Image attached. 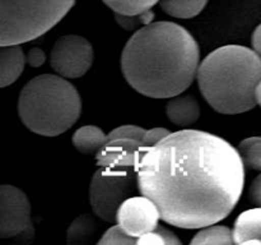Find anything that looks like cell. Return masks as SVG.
<instances>
[{"instance_id": "6da1fadb", "label": "cell", "mask_w": 261, "mask_h": 245, "mask_svg": "<svg viewBox=\"0 0 261 245\" xmlns=\"http://www.w3.org/2000/svg\"><path fill=\"white\" fill-rule=\"evenodd\" d=\"M143 195L161 218L181 229H203L226 218L241 198L245 165L223 138L184 129L143 152L137 166Z\"/></svg>"}, {"instance_id": "7a4b0ae2", "label": "cell", "mask_w": 261, "mask_h": 245, "mask_svg": "<svg viewBox=\"0 0 261 245\" xmlns=\"http://www.w3.org/2000/svg\"><path fill=\"white\" fill-rule=\"evenodd\" d=\"M130 87L150 99H171L193 84L200 65L194 36L173 22H152L138 30L121 53Z\"/></svg>"}, {"instance_id": "3957f363", "label": "cell", "mask_w": 261, "mask_h": 245, "mask_svg": "<svg viewBox=\"0 0 261 245\" xmlns=\"http://www.w3.org/2000/svg\"><path fill=\"white\" fill-rule=\"evenodd\" d=\"M196 79L203 97L217 112L250 111L257 105L255 91L261 81V56L246 46H222L201 61Z\"/></svg>"}, {"instance_id": "277c9868", "label": "cell", "mask_w": 261, "mask_h": 245, "mask_svg": "<svg viewBox=\"0 0 261 245\" xmlns=\"http://www.w3.org/2000/svg\"><path fill=\"white\" fill-rule=\"evenodd\" d=\"M82 112L79 92L64 77L42 74L31 79L18 97V115L27 129L56 137L70 129Z\"/></svg>"}, {"instance_id": "5b68a950", "label": "cell", "mask_w": 261, "mask_h": 245, "mask_svg": "<svg viewBox=\"0 0 261 245\" xmlns=\"http://www.w3.org/2000/svg\"><path fill=\"white\" fill-rule=\"evenodd\" d=\"M76 0H0V45H20L55 27Z\"/></svg>"}, {"instance_id": "8992f818", "label": "cell", "mask_w": 261, "mask_h": 245, "mask_svg": "<svg viewBox=\"0 0 261 245\" xmlns=\"http://www.w3.org/2000/svg\"><path fill=\"white\" fill-rule=\"evenodd\" d=\"M139 189L138 171L134 167L99 166L89 185V203L98 218L115 222L120 206Z\"/></svg>"}, {"instance_id": "52a82bcc", "label": "cell", "mask_w": 261, "mask_h": 245, "mask_svg": "<svg viewBox=\"0 0 261 245\" xmlns=\"http://www.w3.org/2000/svg\"><path fill=\"white\" fill-rule=\"evenodd\" d=\"M93 47L87 38L76 35L61 36L50 54V65L64 78L83 77L93 64Z\"/></svg>"}, {"instance_id": "ba28073f", "label": "cell", "mask_w": 261, "mask_h": 245, "mask_svg": "<svg viewBox=\"0 0 261 245\" xmlns=\"http://www.w3.org/2000/svg\"><path fill=\"white\" fill-rule=\"evenodd\" d=\"M32 232L31 204L27 195L14 185L0 186V237L9 239Z\"/></svg>"}, {"instance_id": "9c48e42d", "label": "cell", "mask_w": 261, "mask_h": 245, "mask_svg": "<svg viewBox=\"0 0 261 245\" xmlns=\"http://www.w3.org/2000/svg\"><path fill=\"white\" fill-rule=\"evenodd\" d=\"M161 218L157 204L145 195L130 197L120 206L116 222L132 236L139 239L142 235L158 226Z\"/></svg>"}, {"instance_id": "30bf717a", "label": "cell", "mask_w": 261, "mask_h": 245, "mask_svg": "<svg viewBox=\"0 0 261 245\" xmlns=\"http://www.w3.org/2000/svg\"><path fill=\"white\" fill-rule=\"evenodd\" d=\"M144 151L140 140L130 138L107 139V142L97 152V163L105 167L137 168Z\"/></svg>"}, {"instance_id": "8fae6325", "label": "cell", "mask_w": 261, "mask_h": 245, "mask_svg": "<svg viewBox=\"0 0 261 245\" xmlns=\"http://www.w3.org/2000/svg\"><path fill=\"white\" fill-rule=\"evenodd\" d=\"M27 63L25 55L19 45H5L0 48V87L14 83Z\"/></svg>"}, {"instance_id": "7c38bea8", "label": "cell", "mask_w": 261, "mask_h": 245, "mask_svg": "<svg viewBox=\"0 0 261 245\" xmlns=\"http://www.w3.org/2000/svg\"><path fill=\"white\" fill-rule=\"evenodd\" d=\"M234 244H261V207L245 211L233 227Z\"/></svg>"}, {"instance_id": "4fadbf2b", "label": "cell", "mask_w": 261, "mask_h": 245, "mask_svg": "<svg viewBox=\"0 0 261 245\" xmlns=\"http://www.w3.org/2000/svg\"><path fill=\"white\" fill-rule=\"evenodd\" d=\"M166 114L172 122L180 127L194 124L200 116V106L193 96L177 94L166 105Z\"/></svg>"}, {"instance_id": "5bb4252c", "label": "cell", "mask_w": 261, "mask_h": 245, "mask_svg": "<svg viewBox=\"0 0 261 245\" xmlns=\"http://www.w3.org/2000/svg\"><path fill=\"white\" fill-rule=\"evenodd\" d=\"M107 142V135L96 125L79 128L73 134V144L83 155H97L102 145Z\"/></svg>"}, {"instance_id": "9a60e30c", "label": "cell", "mask_w": 261, "mask_h": 245, "mask_svg": "<svg viewBox=\"0 0 261 245\" xmlns=\"http://www.w3.org/2000/svg\"><path fill=\"white\" fill-rule=\"evenodd\" d=\"M97 231V221L89 213L76 217L69 226L66 232V241L69 245H83L89 241Z\"/></svg>"}, {"instance_id": "2e32d148", "label": "cell", "mask_w": 261, "mask_h": 245, "mask_svg": "<svg viewBox=\"0 0 261 245\" xmlns=\"http://www.w3.org/2000/svg\"><path fill=\"white\" fill-rule=\"evenodd\" d=\"M208 4V0H160V5L166 14L181 19L194 18L200 14Z\"/></svg>"}, {"instance_id": "e0dca14e", "label": "cell", "mask_w": 261, "mask_h": 245, "mask_svg": "<svg viewBox=\"0 0 261 245\" xmlns=\"http://www.w3.org/2000/svg\"><path fill=\"white\" fill-rule=\"evenodd\" d=\"M193 245H228L234 244L233 231L227 226H209L203 227L195 236L191 239Z\"/></svg>"}, {"instance_id": "ac0fdd59", "label": "cell", "mask_w": 261, "mask_h": 245, "mask_svg": "<svg viewBox=\"0 0 261 245\" xmlns=\"http://www.w3.org/2000/svg\"><path fill=\"white\" fill-rule=\"evenodd\" d=\"M245 167L261 171V137H250L237 147Z\"/></svg>"}, {"instance_id": "d6986e66", "label": "cell", "mask_w": 261, "mask_h": 245, "mask_svg": "<svg viewBox=\"0 0 261 245\" xmlns=\"http://www.w3.org/2000/svg\"><path fill=\"white\" fill-rule=\"evenodd\" d=\"M114 13L120 14H139V13L150 10L160 0H102Z\"/></svg>"}, {"instance_id": "ffe728a7", "label": "cell", "mask_w": 261, "mask_h": 245, "mask_svg": "<svg viewBox=\"0 0 261 245\" xmlns=\"http://www.w3.org/2000/svg\"><path fill=\"white\" fill-rule=\"evenodd\" d=\"M138 244H148V245H180L181 240L170 231L168 229L162 226H157L152 231L142 235L138 239Z\"/></svg>"}, {"instance_id": "44dd1931", "label": "cell", "mask_w": 261, "mask_h": 245, "mask_svg": "<svg viewBox=\"0 0 261 245\" xmlns=\"http://www.w3.org/2000/svg\"><path fill=\"white\" fill-rule=\"evenodd\" d=\"M115 18H116L117 24L125 31H138L144 26L149 24L154 19V13L152 10H145V12L139 13V14H120V13H115Z\"/></svg>"}, {"instance_id": "7402d4cb", "label": "cell", "mask_w": 261, "mask_h": 245, "mask_svg": "<svg viewBox=\"0 0 261 245\" xmlns=\"http://www.w3.org/2000/svg\"><path fill=\"white\" fill-rule=\"evenodd\" d=\"M98 245H107V244H138V237L132 236L127 234L119 224L115 226L110 227L106 232L101 236V239L97 242Z\"/></svg>"}, {"instance_id": "603a6c76", "label": "cell", "mask_w": 261, "mask_h": 245, "mask_svg": "<svg viewBox=\"0 0 261 245\" xmlns=\"http://www.w3.org/2000/svg\"><path fill=\"white\" fill-rule=\"evenodd\" d=\"M145 134V129L138 125H122V127L116 128L111 130L107 134V139H116V138H130V139L140 140L142 142L143 137Z\"/></svg>"}, {"instance_id": "cb8c5ba5", "label": "cell", "mask_w": 261, "mask_h": 245, "mask_svg": "<svg viewBox=\"0 0 261 245\" xmlns=\"http://www.w3.org/2000/svg\"><path fill=\"white\" fill-rule=\"evenodd\" d=\"M168 134H170V132L165 128H153V129L145 130V134L142 139L143 147H144V150H148V148L160 143L162 139H165Z\"/></svg>"}, {"instance_id": "d4e9b609", "label": "cell", "mask_w": 261, "mask_h": 245, "mask_svg": "<svg viewBox=\"0 0 261 245\" xmlns=\"http://www.w3.org/2000/svg\"><path fill=\"white\" fill-rule=\"evenodd\" d=\"M25 60L33 68H38V66L42 65L46 60V55L43 53L42 48L40 47H33L28 51L27 56H25Z\"/></svg>"}, {"instance_id": "484cf974", "label": "cell", "mask_w": 261, "mask_h": 245, "mask_svg": "<svg viewBox=\"0 0 261 245\" xmlns=\"http://www.w3.org/2000/svg\"><path fill=\"white\" fill-rule=\"evenodd\" d=\"M249 198L256 206L261 207V174L254 179L249 188Z\"/></svg>"}, {"instance_id": "4316f807", "label": "cell", "mask_w": 261, "mask_h": 245, "mask_svg": "<svg viewBox=\"0 0 261 245\" xmlns=\"http://www.w3.org/2000/svg\"><path fill=\"white\" fill-rule=\"evenodd\" d=\"M251 45L252 48L261 56V24L257 26L254 32H252Z\"/></svg>"}, {"instance_id": "83f0119b", "label": "cell", "mask_w": 261, "mask_h": 245, "mask_svg": "<svg viewBox=\"0 0 261 245\" xmlns=\"http://www.w3.org/2000/svg\"><path fill=\"white\" fill-rule=\"evenodd\" d=\"M255 97H256V102L257 105L261 107V81L259 82L256 87V91H255Z\"/></svg>"}]
</instances>
